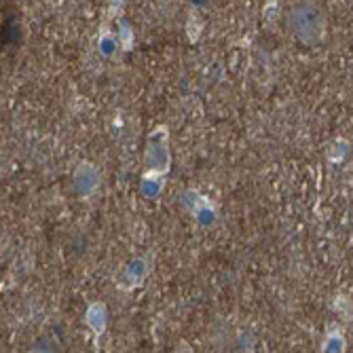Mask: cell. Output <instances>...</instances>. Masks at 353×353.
Listing matches in <instances>:
<instances>
[{"label":"cell","mask_w":353,"mask_h":353,"mask_svg":"<svg viewBox=\"0 0 353 353\" xmlns=\"http://www.w3.org/2000/svg\"><path fill=\"white\" fill-rule=\"evenodd\" d=\"M326 15L315 0H294L288 9L290 34L307 47H315L326 39Z\"/></svg>","instance_id":"obj_1"},{"label":"cell","mask_w":353,"mask_h":353,"mask_svg":"<svg viewBox=\"0 0 353 353\" xmlns=\"http://www.w3.org/2000/svg\"><path fill=\"white\" fill-rule=\"evenodd\" d=\"M100 186V172L95 170V165L91 163H81L77 170H74V180H72V188L79 197L87 199L91 197L95 190Z\"/></svg>","instance_id":"obj_3"},{"label":"cell","mask_w":353,"mask_h":353,"mask_svg":"<svg viewBox=\"0 0 353 353\" xmlns=\"http://www.w3.org/2000/svg\"><path fill=\"white\" fill-rule=\"evenodd\" d=\"M170 170V148H168V132L163 127L150 136V144H148V152H146V172H144V180H148L150 176H159Z\"/></svg>","instance_id":"obj_2"}]
</instances>
